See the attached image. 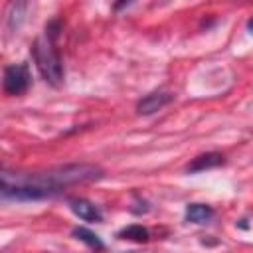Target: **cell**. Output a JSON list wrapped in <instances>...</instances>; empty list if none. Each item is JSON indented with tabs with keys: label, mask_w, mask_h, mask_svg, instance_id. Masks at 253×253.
Returning <instances> with one entry per match:
<instances>
[{
	"label": "cell",
	"mask_w": 253,
	"mask_h": 253,
	"mask_svg": "<svg viewBox=\"0 0 253 253\" xmlns=\"http://www.w3.org/2000/svg\"><path fill=\"white\" fill-rule=\"evenodd\" d=\"M103 170L93 164H65L43 172H8L0 174V192L4 200L32 202L51 198L69 186L99 180Z\"/></svg>",
	"instance_id": "1"
},
{
	"label": "cell",
	"mask_w": 253,
	"mask_h": 253,
	"mask_svg": "<svg viewBox=\"0 0 253 253\" xmlns=\"http://www.w3.org/2000/svg\"><path fill=\"white\" fill-rule=\"evenodd\" d=\"M32 55H34L36 67L42 73V77L51 87H59L63 83V63H61V55L55 47V40L49 38L47 34H43L42 38H38L34 42Z\"/></svg>",
	"instance_id": "2"
},
{
	"label": "cell",
	"mask_w": 253,
	"mask_h": 253,
	"mask_svg": "<svg viewBox=\"0 0 253 253\" xmlns=\"http://www.w3.org/2000/svg\"><path fill=\"white\" fill-rule=\"evenodd\" d=\"M32 83V75H30V67L28 63H12V65H6L4 69V81H2V87H4V93L6 95H22L28 91Z\"/></svg>",
	"instance_id": "3"
},
{
	"label": "cell",
	"mask_w": 253,
	"mask_h": 253,
	"mask_svg": "<svg viewBox=\"0 0 253 253\" xmlns=\"http://www.w3.org/2000/svg\"><path fill=\"white\" fill-rule=\"evenodd\" d=\"M172 99H174V95H170V93H166V91L148 93L146 97H142V99L136 103V113H138V115H152V113L160 111L162 107H166Z\"/></svg>",
	"instance_id": "4"
},
{
	"label": "cell",
	"mask_w": 253,
	"mask_h": 253,
	"mask_svg": "<svg viewBox=\"0 0 253 253\" xmlns=\"http://www.w3.org/2000/svg\"><path fill=\"white\" fill-rule=\"evenodd\" d=\"M69 208H71V211H73L79 219H83V221H89V223H99V221H103L101 210H99L93 202H89V200L73 198V200H69Z\"/></svg>",
	"instance_id": "5"
},
{
	"label": "cell",
	"mask_w": 253,
	"mask_h": 253,
	"mask_svg": "<svg viewBox=\"0 0 253 253\" xmlns=\"http://www.w3.org/2000/svg\"><path fill=\"white\" fill-rule=\"evenodd\" d=\"M225 162L223 154L219 152H206V154H200L196 158H192V162L186 166L188 174H196V172H204V170H210V168H217Z\"/></svg>",
	"instance_id": "6"
},
{
	"label": "cell",
	"mask_w": 253,
	"mask_h": 253,
	"mask_svg": "<svg viewBox=\"0 0 253 253\" xmlns=\"http://www.w3.org/2000/svg\"><path fill=\"white\" fill-rule=\"evenodd\" d=\"M28 10V2L26 0H10V6L6 10V28L10 32H18V28L24 22Z\"/></svg>",
	"instance_id": "7"
},
{
	"label": "cell",
	"mask_w": 253,
	"mask_h": 253,
	"mask_svg": "<svg viewBox=\"0 0 253 253\" xmlns=\"http://www.w3.org/2000/svg\"><path fill=\"white\" fill-rule=\"evenodd\" d=\"M213 217V210L206 204H188L186 208V219L192 223H208Z\"/></svg>",
	"instance_id": "8"
},
{
	"label": "cell",
	"mask_w": 253,
	"mask_h": 253,
	"mask_svg": "<svg viewBox=\"0 0 253 253\" xmlns=\"http://www.w3.org/2000/svg\"><path fill=\"white\" fill-rule=\"evenodd\" d=\"M117 237L119 239H126V241H134V243H146L148 241V229L138 225V223H132V225L123 227L117 233Z\"/></svg>",
	"instance_id": "9"
},
{
	"label": "cell",
	"mask_w": 253,
	"mask_h": 253,
	"mask_svg": "<svg viewBox=\"0 0 253 253\" xmlns=\"http://www.w3.org/2000/svg\"><path fill=\"white\" fill-rule=\"evenodd\" d=\"M73 237L79 239V241H83L91 249H105V243L99 239V235L93 233V231H89L87 227H75L73 229Z\"/></svg>",
	"instance_id": "10"
},
{
	"label": "cell",
	"mask_w": 253,
	"mask_h": 253,
	"mask_svg": "<svg viewBox=\"0 0 253 253\" xmlns=\"http://www.w3.org/2000/svg\"><path fill=\"white\" fill-rule=\"evenodd\" d=\"M130 2H132V0H117V2H115V10H123V8L128 6Z\"/></svg>",
	"instance_id": "11"
},
{
	"label": "cell",
	"mask_w": 253,
	"mask_h": 253,
	"mask_svg": "<svg viewBox=\"0 0 253 253\" xmlns=\"http://www.w3.org/2000/svg\"><path fill=\"white\" fill-rule=\"evenodd\" d=\"M247 30L253 34V18H249V22H247Z\"/></svg>",
	"instance_id": "12"
},
{
	"label": "cell",
	"mask_w": 253,
	"mask_h": 253,
	"mask_svg": "<svg viewBox=\"0 0 253 253\" xmlns=\"http://www.w3.org/2000/svg\"><path fill=\"white\" fill-rule=\"evenodd\" d=\"M245 221H247V219H241V221H239V227H241V229H247V227H249Z\"/></svg>",
	"instance_id": "13"
}]
</instances>
